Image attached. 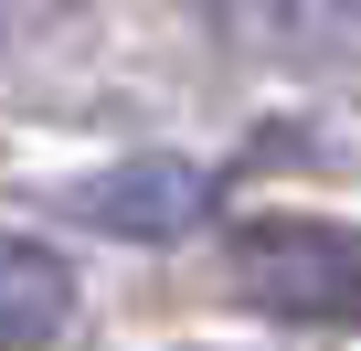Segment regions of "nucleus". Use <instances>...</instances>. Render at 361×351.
I'll use <instances>...</instances> for the list:
<instances>
[{"mask_svg":"<svg viewBox=\"0 0 361 351\" xmlns=\"http://www.w3.org/2000/svg\"><path fill=\"white\" fill-rule=\"evenodd\" d=\"M75 319V266L32 234H0V351H43Z\"/></svg>","mask_w":361,"mask_h":351,"instance_id":"7ed1b4c3","label":"nucleus"},{"mask_svg":"<svg viewBox=\"0 0 361 351\" xmlns=\"http://www.w3.org/2000/svg\"><path fill=\"white\" fill-rule=\"evenodd\" d=\"M64 203H75V224H96L117 245H180L213 213V170L180 160V149H149V160H117V170H96V182H75Z\"/></svg>","mask_w":361,"mask_h":351,"instance_id":"f03ea898","label":"nucleus"},{"mask_svg":"<svg viewBox=\"0 0 361 351\" xmlns=\"http://www.w3.org/2000/svg\"><path fill=\"white\" fill-rule=\"evenodd\" d=\"M224 266L266 319H308V330L361 319V234L329 213H245L224 234Z\"/></svg>","mask_w":361,"mask_h":351,"instance_id":"f257e3e1","label":"nucleus"},{"mask_svg":"<svg viewBox=\"0 0 361 351\" xmlns=\"http://www.w3.org/2000/svg\"><path fill=\"white\" fill-rule=\"evenodd\" d=\"M192 11H202L213 32H234V43H266V32L298 11V0H192Z\"/></svg>","mask_w":361,"mask_h":351,"instance_id":"20e7f679","label":"nucleus"},{"mask_svg":"<svg viewBox=\"0 0 361 351\" xmlns=\"http://www.w3.org/2000/svg\"><path fill=\"white\" fill-rule=\"evenodd\" d=\"M11 11H32V22H54V11H85V0H11Z\"/></svg>","mask_w":361,"mask_h":351,"instance_id":"423d86ee","label":"nucleus"},{"mask_svg":"<svg viewBox=\"0 0 361 351\" xmlns=\"http://www.w3.org/2000/svg\"><path fill=\"white\" fill-rule=\"evenodd\" d=\"M298 22L319 32V54H340V64H361V0H298Z\"/></svg>","mask_w":361,"mask_h":351,"instance_id":"39448f33","label":"nucleus"}]
</instances>
